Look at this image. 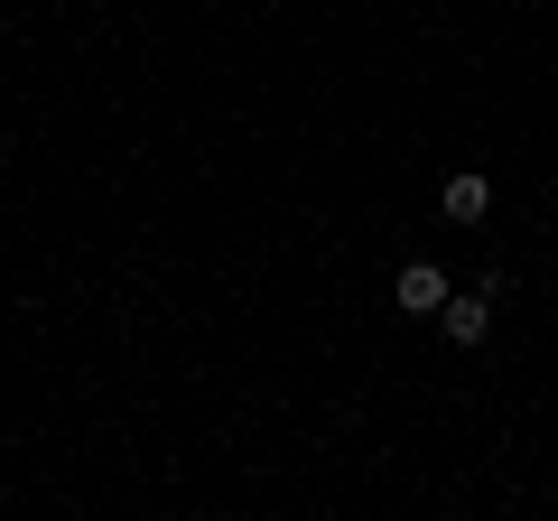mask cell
<instances>
[{
  "instance_id": "2",
  "label": "cell",
  "mask_w": 558,
  "mask_h": 521,
  "mask_svg": "<svg viewBox=\"0 0 558 521\" xmlns=\"http://www.w3.org/2000/svg\"><path fill=\"white\" fill-rule=\"evenodd\" d=\"M391 307H400V317H438V307H447V270H438V260H400Z\"/></svg>"
},
{
  "instance_id": "3",
  "label": "cell",
  "mask_w": 558,
  "mask_h": 521,
  "mask_svg": "<svg viewBox=\"0 0 558 521\" xmlns=\"http://www.w3.org/2000/svg\"><path fill=\"white\" fill-rule=\"evenodd\" d=\"M438 205H447V223H484V215H494V186H484L475 168H457V178L438 186Z\"/></svg>"
},
{
  "instance_id": "1",
  "label": "cell",
  "mask_w": 558,
  "mask_h": 521,
  "mask_svg": "<svg viewBox=\"0 0 558 521\" xmlns=\"http://www.w3.org/2000/svg\"><path fill=\"white\" fill-rule=\"evenodd\" d=\"M438 336H447V344H465V354H475V344L494 336V289L475 280V289H465V299H457V289H447V307H438Z\"/></svg>"
}]
</instances>
